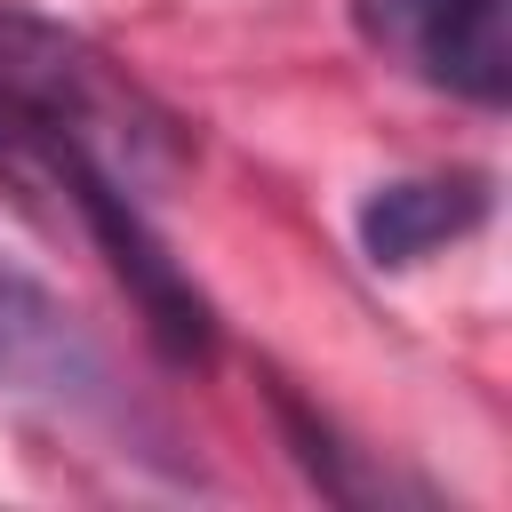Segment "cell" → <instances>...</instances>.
<instances>
[{"label":"cell","mask_w":512,"mask_h":512,"mask_svg":"<svg viewBox=\"0 0 512 512\" xmlns=\"http://www.w3.org/2000/svg\"><path fill=\"white\" fill-rule=\"evenodd\" d=\"M0 392L48 400L64 416H120V376L88 320L16 256H0Z\"/></svg>","instance_id":"cell-3"},{"label":"cell","mask_w":512,"mask_h":512,"mask_svg":"<svg viewBox=\"0 0 512 512\" xmlns=\"http://www.w3.org/2000/svg\"><path fill=\"white\" fill-rule=\"evenodd\" d=\"M352 24L376 56L408 64L424 88L496 112L512 96V24L504 0H352Z\"/></svg>","instance_id":"cell-2"},{"label":"cell","mask_w":512,"mask_h":512,"mask_svg":"<svg viewBox=\"0 0 512 512\" xmlns=\"http://www.w3.org/2000/svg\"><path fill=\"white\" fill-rule=\"evenodd\" d=\"M72 160H104L144 192L176 160V120L104 48L0 0V176L56 200Z\"/></svg>","instance_id":"cell-1"},{"label":"cell","mask_w":512,"mask_h":512,"mask_svg":"<svg viewBox=\"0 0 512 512\" xmlns=\"http://www.w3.org/2000/svg\"><path fill=\"white\" fill-rule=\"evenodd\" d=\"M488 224V176L472 168H448V176H400V184H376L352 216V240L368 264L400 272V264H424L440 256L448 240L480 232Z\"/></svg>","instance_id":"cell-4"}]
</instances>
